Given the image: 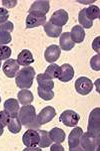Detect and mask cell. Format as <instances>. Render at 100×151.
<instances>
[{
  "mask_svg": "<svg viewBox=\"0 0 100 151\" xmlns=\"http://www.w3.org/2000/svg\"><path fill=\"white\" fill-rule=\"evenodd\" d=\"M23 142L28 147H34L39 144L40 137L37 131L29 129L24 134L22 138Z\"/></svg>",
  "mask_w": 100,
  "mask_h": 151,
  "instance_id": "obj_8",
  "label": "cell"
},
{
  "mask_svg": "<svg viewBox=\"0 0 100 151\" xmlns=\"http://www.w3.org/2000/svg\"><path fill=\"white\" fill-rule=\"evenodd\" d=\"M9 17V12L7 9L0 8V24L6 22Z\"/></svg>",
  "mask_w": 100,
  "mask_h": 151,
  "instance_id": "obj_35",
  "label": "cell"
},
{
  "mask_svg": "<svg viewBox=\"0 0 100 151\" xmlns=\"http://www.w3.org/2000/svg\"><path fill=\"white\" fill-rule=\"evenodd\" d=\"M18 118L21 124L27 128L38 129L41 127V125L38 122L35 108L32 105L22 107L19 112Z\"/></svg>",
  "mask_w": 100,
  "mask_h": 151,
  "instance_id": "obj_1",
  "label": "cell"
},
{
  "mask_svg": "<svg viewBox=\"0 0 100 151\" xmlns=\"http://www.w3.org/2000/svg\"><path fill=\"white\" fill-rule=\"evenodd\" d=\"M4 111L11 117L18 116L19 104L17 100L10 98L7 100L4 105Z\"/></svg>",
  "mask_w": 100,
  "mask_h": 151,
  "instance_id": "obj_15",
  "label": "cell"
},
{
  "mask_svg": "<svg viewBox=\"0 0 100 151\" xmlns=\"http://www.w3.org/2000/svg\"><path fill=\"white\" fill-rule=\"evenodd\" d=\"M1 98L0 97V103H1Z\"/></svg>",
  "mask_w": 100,
  "mask_h": 151,
  "instance_id": "obj_41",
  "label": "cell"
},
{
  "mask_svg": "<svg viewBox=\"0 0 100 151\" xmlns=\"http://www.w3.org/2000/svg\"><path fill=\"white\" fill-rule=\"evenodd\" d=\"M50 150L51 151H64V149L63 148V146L59 144V143H57V144H55L53 145L52 146H51Z\"/></svg>",
  "mask_w": 100,
  "mask_h": 151,
  "instance_id": "obj_38",
  "label": "cell"
},
{
  "mask_svg": "<svg viewBox=\"0 0 100 151\" xmlns=\"http://www.w3.org/2000/svg\"><path fill=\"white\" fill-rule=\"evenodd\" d=\"M80 116L73 110H67L63 112L59 117L60 122L69 127H74L77 125Z\"/></svg>",
  "mask_w": 100,
  "mask_h": 151,
  "instance_id": "obj_7",
  "label": "cell"
},
{
  "mask_svg": "<svg viewBox=\"0 0 100 151\" xmlns=\"http://www.w3.org/2000/svg\"><path fill=\"white\" fill-rule=\"evenodd\" d=\"M49 133L50 137L52 141L59 144L64 142L66 136L64 131L58 127L53 128Z\"/></svg>",
  "mask_w": 100,
  "mask_h": 151,
  "instance_id": "obj_22",
  "label": "cell"
},
{
  "mask_svg": "<svg viewBox=\"0 0 100 151\" xmlns=\"http://www.w3.org/2000/svg\"><path fill=\"white\" fill-rule=\"evenodd\" d=\"M35 74L33 67L29 66L23 68L17 74L16 78L17 87L20 89L30 88L32 86Z\"/></svg>",
  "mask_w": 100,
  "mask_h": 151,
  "instance_id": "obj_2",
  "label": "cell"
},
{
  "mask_svg": "<svg viewBox=\"0 0 100 151\" xmlns=\"http://www.w3.org/2000/svg\"><path fill=\"white\" fill-rule=\"evenodd\" d=\"M1 64H2V62H1V61H0V67L1 66Z\"/></svg>",
  "mask_w": 100,
  "mask_h": 151,
  "instance_id": "obj_40",
  "label": "cell"
},
{
  "mask_svg": "<svg viewBox=\"0 0 100 151\" xmlns=\"http://www.w3.org/2000/svg\"><path fill=\"white\" fill-rule=\"evenodd\" d=\"M20 69V65L17 60L14 59H9L6 60L3 66V70L7 77L14 78L15 77Z\"/></svg>",
  "mask_w": 100,
  "mask_h": 151,
  "instance_id": "obj_11",
  "label": "cell"
},
{
  "mask_svg": "<svg viewBox=\"0 0 100 151\" xmlns=\"http://www.w3.org/2000/svg\"><path fill=\"white\" fill-rule=\"evenodd\" d=\"M90 65L92 69L96 71H99L100 70V55H94L90 61Z\"/></svg>",
  "mask_w": 100,
  "mask_h": 151,
  "instance_id": "obj_32",
  "label": "cell"
},
{
  "mask_svg": "<svg viewBox=\"0 0 100 151\" xmlns=\"http://www.w3.org/2000/svg\"><path fill=\"white\" fill-rule=\"evenodd\" d=\"M38 93L39 97L45 101H49L54 97V93L52 90L43 89L41 88L38 87Z\"/></svg>",
  "mask_w": 100,
  "mask_h": 151,
  "instance_id": "obj_29",
  "label": "cell"
},
{
  "mask_svg": "<svg viewBox=\"0 0 100 151\" xmlns=\"http://www.w3.org/2000/svg\"><path fill=\"white\" fill-rule=\"evenodd\" d=\"M60 45L61 48L65 51H69L75 47V42L72 40L70 33H63L60 38Z\"/></svg>",
  "mask_w": 100,
  "mask_h": 151,
  "instance_id": "obj_18",
  "label": "cell"
},
{
  "mask_svg": "<svg viewBox=\"0 0 100 151\" xmlns=\"http://www.w3.org/2000/svg\"><path fill=\"white\" fill-rule=\"evenodd\" d=\"M56 110L51 106H48L43 108L38 115L37 121L40 125L47 124L52 120L56 116Z\"/></svg>",
  "mask_w": 100,
  "mask_h": 151,
  "instance_id": "obj_9",
  "label": "cell"
},
{
  "mask_svg": "<svg viewBox=\"0 0 100 151\" xmlns=\"http://www.w3.org/2000/svg\"><path fill=\"white\" fill-rule=\"evenodd\" d=\"M17 62L19 65L28 66L34 62L32 53L28 50H23L18 55Z\"/></svg>",
  "mask_w": 100,
  "mask_h": 151,
  "instance_id": "obj_17",
  "label": "cell"
},
{
  "mask_svg": "<svg viewBox=\"0 0 100 151\" xmlns=\"http://www.w3.org/2000/svg\"><path fill=\"white\" fill-rule=\"evenodd\" d=\"M100 138H97L91 136L88 132L82 135L80 139V145L82 151H94L99 148Z\"/></svg>",
  "mask_w": 100,
  "mask_h": 151,
  "instance_id": "obj_4",
  "label": "cell"
},
{
  "mask_svg": "<svg viewBox=\"0 0 100 151\" xmlns=\"http://www.w3.org/2000/svg\"><path fill=\"white\" fill-rule=\"evenodd\" d=\"M44 28L48 36L51 37H58L62 31V27L56 26L50 21L45 24Z\"/></svg>",
  "mask_w": 100,
  "mask_h": 151,
  "instance_id": "obj_21",
  "label": "cell"
},
{
  "mask_svg": "<svg viewBox=\"0 0 100 151\" xmlns=\"http://www.w3.org/2000/svg\"><path fill=\"white\" fill-rule=\"evenodd\" d=\"M8 129L12 133L16 134L19 133L21 130V123L18 116L11 117L8 124Z\"/></svg>",
  "mask_w": 100,
  "mask_h": 151,
  "instance_id": "obj_26",
  "label": "cell"
},
{
  "mask_svg": "<svg viewBox=\"0 0 100 151\" xmlns=\"http://www.w3.org/2000/svg\"><path fill=\"white\" fill-rule=\"evenodd\" d=\"M75 89L78 93L82 95H87L92 91L93 84L92 81L88 78L81 77L75 82Z\"/></svg>",
  "mask_w": 100,
  "mask_h": 151,
  "instance_id": "obj_6",
  "label": "cell"
},
{
  "mask_svg": "<svg viewBox=\"0 0 100 151\" xmlns=\"http://www.w3.org/2000/svg\"><path fill=\"white\" fill-rule=\"evenodd\" d=\"M37 132L40 137V140L38 144L39 147L43 148H47L49 147L53 142L50 137L49 133L47 131L39 129L38 130Z\"/></svg>",
  "mask_w": 100,
  "mask_h": 151,
  "instance_id": "obj_25",
  "label": "cell"
},
{
  "mask_svg": "<svg viewBox=\"0 0 100 151\" xmlns=\"http://www.w3.org/2000/svg\"><path fill=\"white\" fill-rule=\"evenodd\" d=\"M10 117L5 111H0V124L4 127H6L9 122Z\"/></svg>",
  "mask_w": 100,
  "mask_h": 151,
  "instance_id": "obj_34",
  "label": "cell"
},
{
  "mask_svg": "<svg viewBox=\"0 0 100 151\" xmlns=\"http://www.w3.org/2000/svg\"><path fill=\"white\" fill-rule=\"evenodd\" d=\"M18 98L21 104L27 105L32 102L34 100V96L31 91L28 90L23 89L19 91L18 94Z\"/></svg>",
  "mask_w": 100,
  "mask_h": 151,
  "instance_id": "obj_23",
  "label": "cell"
},
{
  "mask_svg": "<svg viewBox=\"0 0 100 151\" xmlns=\"http://www.w3.org/2000/svg\"><path fill=\"white\" fill-rule=\"evenodd\" d=\"M87 17L93 21L100 18V9L97 6L91 5L86 9Z\"/></svg>",
  "mask_w": 100,
  "mask_h": 151,
  "instance_id": "obj_28",
  "label": "cell"
},
{
  "mask_svg": "<svg viewBox=\"0 0 100 151\" xmlns=\"http://www.w3.org/2000/svg\"><path fill=\"white\" fill-rule=\"evenodd\" d=\"M88 133L91 136L100 138V109H94L90 113L89 119Z\"/></svg>",
  "mask_w": 100,
  "mask_h": 151,
  "instance_id": "obj_3",
  "label": "cell"
},
{
  "mask_svg": "<svg viewBox=\"0 0 100 151\" xmlns=\"http://www.w3.org/2000/svg\"><path fill=\"white\" fill-rule=\"evenodd\" d=\"M2 4L4 6L7 7V8H14L17 5V1H3Z\"/></svg>",
  "mask_w": 100,
  "mask_h": 151,
  "instance_id": "obj_37",
  "label": "cell"
},
{
  "mask_svg": "<svg viewBox=\"0 0 100 151\" xmlns=\"http://www.w3.org/2000/svg\"><path fill=\"white\" fill-rule=\"evenodd\" d=\"M12 54V50L7 46L0 45V61L8 59Z\"/></svg>",
  "mask_w": 100,
  "mask_h": 151,
  "instance_id": "obj_30",
  "label": "cell"
},
{
  "mask_svg": "<svg viewBox=\"0 0 100 151\" xmlns=\"http://www.w3.org/2000/svg\"><path fill=\"white\" fill-rule=\"evenodd\" d=\"M61 72V67L57 64H53L47 67L44 75L49 79L52 80L59 77Z\"/></svg>",
  "mask_w": 100,
  "mask_h": 151,
  "instance_id": "obj_24",
  "label": "cell"
},
{
  "mask_svg": "<svg viewBox=\"0 0 100 151\" xmlns=\"http://www.w3.org/2000/svg\"><path fill=\"white\" fill-rule=\"evenodd\" d=\"M12 41L10 33L6 31H0V45H6Z\"/></svg>",
  "mask_w": 100,
  "mask_h": 151,
  "instance_id": "obj_31",
  "label": "cell"
},
{
  "mask_svg": "<svg viewBox=\"0 0 100 151\" xmlns=\"http://www.w3.org/2000/svg\"><path fill=\"white\" fill-rule=\"evenodd\" d=\"M46 16L40 15L34 13H30L26 19V28H33L43 25L46 22Z\"/></svg>",
  "mask_w": 100,
  "mask_h": 151,
  "instance_id": "obj_13",
  "label": "cell"
},
{
  "mask_svg": "<svg viewBox=\"0 0 100 151\" xmlns=\"http://www.w3.org/2000/svg\"><path fill=\"white\" fill-rule=\"evenodd\" d=\"M83 134V129L79 127L74 128L70 132L68 137L70 151H82L80 147V138Z\"/></svg>",
  "mask_w": 100,
  "mask_h": 151,
  "instance_id": "obj_5",
  "label": "cell"
},
{
  "mask_svg": "<svg viewBox=\"0 0 100 151\" xmlns=\"http://www.w3.org/2000/svg\"><path fill=\"white\" fill-rule=\"evenodd\" d=\"M70 33L72 40L75 43H80L84 41L85 37V31L80 25H77L74 26Z\"/></svg>",
  "mask_w": 100,
  "mask_h": 151,
  "instance_id": "obj_19",
  "label": "cell"
},
{
  "mask_svg": "<svg viewBox=\"0 0 100 151\" xmlns=\"http://www.w3.org/2000/svg\"><path fill=\"white\" fill-rule=\"evenodd\" d=\"M49 1H36L31 5L28 12L29 13L45 16L49 11Z\"/></svg>",
  "mask_w": 100,
  "mask_h": 151,
  "instance_id": "obj_10",
  "label": "cell"
},
{
  "mask_svg": "<svg viewBox=\"0 0 100 151\" xmlns=\"http://www.w3.org/2000/svg\"><path fill=\"white\" fill-rule=\"evenodd\" d=\"M37 81L40 88L43 89L52 90L54 87V82L47 77L44 74H40L37 76Z\"/></svg>",
  "mask_w": 100,
  "mask_h": 151,
  "instance_id": "obj_20",
  "label": "cell"
},
{
  "mask_svg": "<svg viewBox=\"0 0 100 151\" xmlns=\"http://www.w3.org/2000/svg\"><path fill=\"white\" fill-rule=\"evenodd\" d=\"M61 53L59 47L57 45H51L47 47L45 52V58L47 62L53 63L58 60Z\"/></svg>",
  "mask_w": 100,
  "mask_h": 151,
  "instance_id": "obj_14",
  "label": "cell"
},
{
  "mask_svg": "<svg viewBox=\"0 0 100 151\" xmlns=\"http://www.w3.org/2000/svg\"><path fill=\"white\" fill-rule=\"evenodd\" d=\"M61 72L58 79L60 81L67 82L72 80L74 76V70L73 67L68 64H64L61 67Z\"/></svg>",
  "mask_w": 100,
  "mask_h": 151,
  "instance_id": "obj_16",
  "label": "cell"
},
{
  "mask_svg": "<svg viewBox=\"0 0 100 151\" xmlns=\"http://www.w3.org/2000/svg\"><path fill=\"white\" fill-rule=\"evenodd\" d=\"M68 19V13L63 9H60L53 13L49 21L56 26L62 27L66 24Z\"/></svg>",
  "mask_w": 100,
  "mask_h": 151,
  "instance_id": "obj_12",
  "label": "cell"
},
{
  "mask_svg": "<svg viewBox=\"0 0 100 151\" xmlns=\"http://www.w3.org/2000/svg\"><path fill=\"white\" fill-rule=\"evenodd\" d=\"M92 47L95 52L98 53L100 55V36L96 38L92 43Z\"/></svg>",
  "mask_w": 100,
  "mask_h": 151,
  "instance_id": "obj_36",
  "label": "cell"
},
{
  "mask_svg": "<svg viewBox=\"0 0 100 151\" xmlns=\"http://www.w3.org/2000/svg\"><path fill=\"white\" fill-rule=\"evenodd\" d=\"M4 132V127L0 124V136H2Z\"/></svg>",
  "mask_w": 100,
  "mask_h": 151,
  "instance_id": "obj_39",
  "label": "cell"
},
{
  "mask_svg": "<svg viewBox=\"0 0 100 151\" xmlns=\"http://www.w3.org/2000/svg\"><path fill=\"white\" fill-rule=\"evenodd\" d=\"M14 30V25L11 21H7L5 22L0 24V31H6L11 33Z\"/></svg>",
  "mask_w": 100,
  "mask_h": 151,
  "instance_id": "obj_33",
  "label": "cell"
},
{
  "mask_svg": "<svg viewBox=\"0 0 100 151\" xmlns=\"http://www.w3.org/2000/svg\"><path fill=\"white\" fill-rule=\"evenodd\" d=\"M86 8H84L79 12L78 17L79 22L86 29H90L93 26V21L90 20L87 17L86 15Z\"/></svg>",
  "mask_w": 100,
  "mask_h": 151,
  "instance_id": "obj_27",
  "label": "cell"
}]
</instances>
